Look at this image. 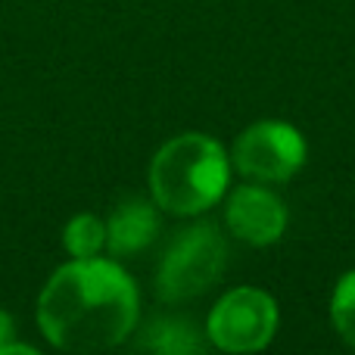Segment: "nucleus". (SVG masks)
Returning <instances> with one entry per match:
<instances>
[{"label":"nucleus","mask_w":355,"mask_h":355,"mask_svg":"<svg viewBox=\"0 0 355 355\" xmlns=\"http://www.w3.org/2000/svg\"><path fill=\"white\" fill-rule=\"evenodd\" d=\"M227 231L250 246H268L287 231V209L281 196L271 193L262 184H240L225 202Z\"/></svg>","instance_id":"nucleus-6"},{"label":"nucleus","mask_w":355,"mask_h":355,"mask_svg":"<svg viewBox=\"0 0 355 355\" xmlns=\"http://www.w3.org/2000/svg\"><path fill=\"white\" fill-rule=\"evenodd\" d=\"M277 302L259 287L225 293L209 312L206 337L221 352H259L275 340Z\"/></svg>","instance_id":"nucleus-4"},{"label":"nucleus","mask_w":355,"mask_h":355,"mask_svg":"<svg viewBox=\"0 0 355 355\" xmlns=\"http://www.w3.org/2000/svg\"><path fill=\"white\" fill-rule=\"evenodd\" d=\"M227 265V246L212 221L184 227L168 243L156 271V296L162 302H184L206 293L221 281Z\"/></svg>","instance_id":"nucleus-3"},{"label":"nucleus","mask_w":355,"mask_h":355,"mask_svg":"<svg viewBox=\"0 0 355 355\" xmlns=\"http://www.w3.org/2000/svg\"><path fill=\"white\" fill-rule=\"evenodd\" d=\"M234 168L256 184H284L306 162V141L287 122H256L234 144Z\"/></svg>","instance_id":"nucleus-5"},{"label":"nucleus","mask_w":355,"mask_h":355,"mask_svg":"<svg viewBox=\"0 0 355 355\" xmlns=\"http://www.w3.org/2000/svg\"><path fill=\"white\" fill-rule=\"evenodd\" d=\"M144 346L162 355H187V352H200L202 340L193 331L190 321H178V318H162L156 324H150Z\"/></svg>","instance_id":"nucleus-8"},{"label":"nucleus","mask_w":355,"mask_h":355,"mask_svg":"<svg viewBox=\"0 0 355 355\" xmlns=\"http://www.w3.org/2000/svg\"><path fill=\"white\" fill-rule=\"evenodd\" d=\"M62 246L72 252V259L100 256V250L106 246V221L91 212L75 215L62 231Z\"/></svg>","instance_id":"nucleus-9"},{"label":"nucleus","mask_w":355,"mask_h":355,"mask_svg":"<svg viewBox=\"0 0 355 355\" xmlns=\"http://www.w3.org/2000/svg\"><path fill=\"white\" fill-rule=\"evenodd\" d=\"M12 331H16V327H12V318L3 312V309H0V346L12 343Z\"/></svg>","instance_id":"nucleus-11"},{"label":"nucleus","mask_w":355,"mask_h":355,"mask_svg":"<svg viewBox=\"0 0 355 355\" xmlns=\"http://www.w3.org/2000/svg\"><path fill=\"white\" fill-rule=\"evenodd\" d=\"M156 234H159L156 202L128 196L112 209L110 221H106V250L112 256H135V252L147 250L153 243Z\"/></svg>","instance_id":"nucleus-7"},{"label":"nucleus","mask_w":355,"mask_h":355,"mask_svg":"<svg viewBox=\"0 0 355 355\" xmlns=\"http://www.w3.org/2000/svg\"><path fill=\"white\" fill-rule=\"evenodd\" d=\"M137 287L112 259H72L37 296V327L62 352H103L125 343L137 324Z\"/></svg>","instance_id":"nucleus-1"},{"label":"nucleus","mask_w":355,"mask_h":355,"mask_svg":"<svg viewBox=\"0 0 355 355\" xmlns=\"http://www.w3.org/2000/svg\"><path fill=\"white\" fill-rule=\"evenodd\" d=\"M331 321H334V331L343 337V343L355 349V268L346 271L337 281V287H334Z\"/></svg>","instance_id":"nucleus-10"},{"label":"nucleus","mask_w":355,"mask_h":355,"mask_svg":"<svg viewBox=\"0 0 355 355\" xmlns=\"http://www.w3.org/2000/svg\"><path fill=\"white\" fill-rule=\"evenodd\" d=\"M231 159L206 135H178L150 162V196L172 215H200L227 193Z\"/></svg>","instance_id":"nucleus-2"}]
</instances>
